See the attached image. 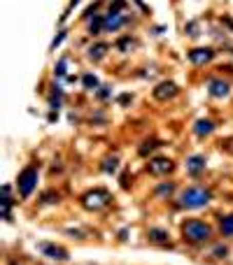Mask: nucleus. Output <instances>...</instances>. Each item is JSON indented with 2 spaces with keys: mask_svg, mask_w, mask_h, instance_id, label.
<instances>
[{
  "mask_svg": "<svg viewBox=\"0 0 233 265\" xmlns=\"http://www.w3.org/2000/svg\"><path fill=\"white\" fill-rule=\"evenodd\" d=\"M212 200V191L205 186H189L180 195V207L182 210H201V207L210 205Z\"/></svg>",
  "mask_w": 233,
  "mask_h": 265,
  "instance_id": "nucleus-1",
  "label": "nucleus"
},
{
  "mask_svg": "<svg viewBox=\"0 0 233 265\" xmlns=\"http://www.w3.org/2000/svg\"><path fill=\"white\" fill-rule=\"evenodd\" d=\"M182 235L189 244L198 247V244H203V242H208L210 237H212V228L201 219H187L182 223Z\"/></svg>",
  "mask_w": 233,
  "mask_h": 265,
  "instance_id": "nucleus-2",
  "label": "nucleus"
},
{
  "mask_svg": "<svg viewBox=\"0 0 233 265\" xmlns=\"http://www.w3.org/2000/svg\"><path fill=\"white\" fill-rule=\"evenodd\" d=\"M37 179H40V168L37 165H28L26 170L19 172L16 177V193L21 198H31L33 191L37 189Z\"/></svg>",
  "mask_w": 233,
  "mask_h": 265,
  "instance_id": "nucleus-3",
  "label": "nucleus"
},
{
  "mask_svg": "<svg viewBox=\"0 0 233 265\" xmlns=\"http://www.w3.org/2000/svg\"><path fill=\"white\" fill-rule=\"evenodd\" d=\"M110 202H112V195H110V191H105V189H89L82 195V205L89 212H101V210H105Z\"/></svg>",
  "mask_w": 233,
  "mask_h": 265,
  "instance_id": "nucleus-4",
  "label": "nucleus"
},
{
  "mask_svg": "<svg viewBox=\"0 0 233 265\" xmlns=\"http://www.w3.org/2000/svg\"><path fill=\"white\" fill-rule=\"evenodd\" d=\"M172 170H175V163H172L170 158H166V156H157V158H152L147 163V172H149V175L161 177V175H170Z\"/></svg>",
  "mask_w": 233,
  "mask_h": 265,
  "instance_id": "nucleus-5",
  "label": "nucleus"
},
{
  "mask_svg": "<svg viewBox=\"0 0 233 265\" xmlns=\"http://www.w3.org/2000/svg\"><path fill=\"white\" fill-rule=\"evenodd\" d=\"M208 93L212 95V98H226V95L231 93V84L219 79V77H215V79L208 81Z\"/></svg>",
  "mask_w": 233,
  "mask_h": 265,
  "instance_id": "nucleus-6",
  "label": "nucleus"
},
{
  "mask_svg": "<svg viewBox=\"0 0 233 265\" xmlns=\"http://www.w3.org/2000/svg\"><path fill=\"white\" fill-rule=\"evenodd\" d=\"M205 165H208V158H205V156H203V154H193V156H189V158H187V172L191 177H198V175H203Z\"/></svg>",
  "mask_w": 233,
  "mask_h": 265,
  "instance_id": "nucleus-7",
  "label": "nucleus"
},
{
  "mask_svg": "<svg viewBox=\"0 0 233 265\" xmlns=\"http://www.w3.org/2000/svg\"><path fill=\"white\" fill-rule=\"evenodd\" d=\"M178 95V84L175 81H161V84L154 89V98L157 100H170Z\"/></svg>",
  "mask_w": 233,
  "mask_h": 265,
  "instance_id": "nucleus-8",
  "label": "nucleus"
},
{
  "mask_svg": "<svg viewBox=\"0 0 233 265\" xmlns=\"http://www.w3.org/2000/svg\"><path fill=\"white\" fill-rule=\"evenodd\" d=\"M40 251L47 256V258H54V260H68V258H70V254H68L66 249L54 247L51 242H40Z\"/></svg>",
  "mask_w": 233,
  "mask_h": 265,
  "instance_id": "nucleus-9",
  "label": "nucleus"
},
{
  "mask_svg": "<svg viewBox=\"0 0 233 265\" xmlns=\"http://www.w3.org/2000/svg\"><path fill=\"white\" fill-rule=\"evenodd\" d=\"M187 58L191 60L193 65H205V63H210V60L215 58V51H212V49H205V47H201V49H191V51H189Z\"/></svg>",
  "mask_w": 233,
  "mask_h": 265,
  "instance_id": "nucleus-10",
  "label": "nucleus"
},
{
  "mask_svg": "<svg viewBox=\"0 0 233 265\" xmlns=\"http://www.w3.org/2000/svg\"><path fill=\"white\" fill-rule=\"evenodd\" d=\"M133 21V16H124V14H107L105 16V30H119V28H124V26H128Z\"/></svg>",
  "mask_w": 233,
  "mask_h": 265,
  "instance_id": "nucleus-11",
  "label": "nucleus"
},
{
  "mask_svg": "<svg viewBox=\"0 0 233 265\" xmlns=\"http://www.w3.org/2000/svg\"><path fill=\"white\" fill-rule=\"evenodd\" d=\"M210 133H215V121L212 119H198L193 124V135L196 137H208Z\"/></svg>",
  "mask_w": 233,
  "mask_h": 265,
  "instance_id": "nucleus-12",
  "label": "nucleus"
},
{
  "mask_svg": "<svg viewBox=\"0 0 233 265\" xmlns=\"http://www.w3.org/2000/svg\"><path fill=\"white\" fill-rule=\"evenodd\" d=\"M107 49H110V45H105V42H93L91 47H89V58L91 60H103L107 54Z\"/></svg>",
  "mask_w": 233,
  "mask_h": 265,
  "instance_id": "nucleus-13",
  "label": "nucleus"
},
{
  "mask_svg": "<svg viewBox=\"0 0 233 265\" xmlns=\"http://www.w3.org/2000/svg\"><path fill=\"white\" fill-rule=\"evenodd\" d=\"M147 237L152 242H157V244H168V247H170V235H168L163 228H149Z\"/></svg>",
  "mask_w": 233,
  "mask_h": 265,
  "instance_id": "nucleus-14",
  "label": "nucleus"
},
{
  "mask_svg": "<svg viewBox=\"0 0 233 265\" xmlns=\"http://www.w3.org/2000/svg\"><path fill=\"white\" fill-rule=\"evenodd\" d=\"M116 168H119V156H116V154L107 156V158L101 163V170L105 172V175H112V172H116Z\"/></svg>",
  "mask_w": 233,
  "mask_h": 265,
  "instance_id": "nucleus-15",
  "label": "nucleus"
},
{
  "mask_svg": "<svg viewBox=\"0 0 233 265\" xmlns=\"http://www.w3.org/2000/svg\"><path fill=\"white\" fill-rule=\"evenodd\" d=\"M219 233L226 237H233V214H226L219 219Z\"/></svg>",
  "mask_w": 233,
  "mask_h": 265,
  "instance_id": "nucleus-16",
  "label": "nucleus"
},
{
  "mask_svg": "<svg viewBox=\"0 0 233 265\" xmlns=\"http://www.w3.org/2000/svg\"><path fill=\"white\" fill-rule=\"evenodd\" d=\"M101 30H105V16H93V19L89 21V33L96 35V33H101Z\"/></svg>",
  "mask_w": 233,
  "mask_h": 265,
  "instance_id": "nucleus-17",
  "label": "nucleus"
},
{
  "mask_svg": "<svg viewBox=\"0 0 233 265\" xmlns=\"http://www.w3.org/2000/svg\"><path fill=\"white\" fill-rule=\"evenodd\" d=\"M135 47H138L135 37H122V40L116 42V49L119 51H131V49H135Z\"/></svg>",
  "mask_w": 233,
  "mask_h": 265,
  "instance_id": "nucleus-18",
  "label": "nucleus"
},
{
  "mask_svg": "<svg viewBox=\"0 0 233 265\" xmlns=\"http://www.w3.org/2000/svg\"><path fill=\"white\" fill-rule=\"evenodd\" d=\"M82 84H84V89H98V77L93 72H86V75H82Z\"/></svg>",
  "mask_w": 233,
  "mask_h": 265,
  "instance_id": "nucleus-19",
  "label": "nucleus"
},
{
  "mask_svg": "<svg viewBox=\"0 0 233 265\" xmlns=\"http://www.w3.org/2000/svg\"><path fill=\"white\" fill-rule=\"evenodd\" d=\"M172 189H175V184H172V181H168V184H159L154 193L161 195V198H166V195H170V193H172Z\"/></svg>",
  "mask_w": 233,
  "mask_h": 265,
  "instance_id": "nucleus-20",
  "label": "nucleus"
},
{
  "mask_svg": "<svg viewBox=\"0 0 233 265\" xmlns=\"http://www.w3.org/2000/svg\"><path fill=\"white\" fill-rule=\"evenodd\" d=\"M49 107H51V110H59V107H61V91H59V89L51 91V95H49Z\"/></svg>",
  "mask_w": 233,
  "mask_h": 265,
  "instance_id": "nucleus-21",
  "label": "nucleus"
},
{
  "mask_svg": "<svg viewBox=\"0 0 233 265\" xmlns=\"http://www.w3.org/2000/svg\"><path fill=\"white\" fill-rule=\"evenodd\" d=\"M66 68H68V58H61L59 63H56V68H54V75L61 79V77H68L66 75Z\"/></svg>",
  "mask_w": 233,
  "mask_h": 265,
  "instance_id": "nucleus-22",
  "label": "nucleus"
},
{
  "mask_svg": "<svg viewBox=\"0 0 233 265\" xmlns=\"http://www.w3.org/2000/svg\"><path fill=\"white\" fill-rule=\"evenodd\" d=\"M124 7H126V0H114V3L110 5V12L112 14H122Z\"/></svg>",
  "mask_w": 233,
  "mask_h": 265,
  "instance_id": "nucleus-23",
  "label": "nucleus"
},
{
  "mask_svg": "<svg viewBox=\"0 0 233 265\" xmlns=\"http://www.w3.org/2000/svg\"><path fill=\"white\" fill-rule=\"evenodd\" d=\"M159 142L157 140H152V142H145V145L140 147V156H147L149 154V149H154V147H157Z\"/></svg>",
  "mask_w": 233,
  "mask_h": 265,
  "instance_id": "nucleus-24",
  "label": "nucleus"
},
{
  "mask_svg": "<svg viewBox=\"0 0 233 265\" xmlns=\"http://www.w3.org/2000/svg\"><path fill=\"white\" fill-rule=\"evenodd\" d=\"M66 35H68L66 30H61V33H59V35H56V37H54V42H51V49H56V47L61 45V42H63V37H66Z\"/></svg>",
  "mask_w": 233,
  "mask_h": 265,
  "instance_id": "nucleus-25",
  "label": "nucleus"
},
{
  "mask_svg": "<svg viewBox=\"0 0 233 265\" xmlns=\"http://www.w3.org/2000/svg\"><path fill=\"white\" fill-rule=\"evenodd\" d=\"M107 98H110V86H103L98 91V100H107Z\"/></svg>",
  "mask_w": 233,
  "mask_h": 265,
  "instance_id": "nucleus-26",
  "label": "nucleus"
},
{
  "mask_svg": "<svg viewBox=\"0 0 233 265\" xmlns=\"http://www.w3.org/2000/svg\"><path fill=\"white\" fill-rule=\"evenodd\" d=\"M215 256H219V258H226V256H228V247H217V249H215Z\"/></svg>",
  "mask_w": 233,
  "mask_h": 265,
  "instance_id": "nucleus-27",
  "label": "nucleus"
},
{
  "mask_svg": "<svg viewBox=\"0 0 233 265\" xmlns=\"http://www.w3.org/2000/svg\"><path fill=\"white\" fill-rule=\"evenodd\" d=\"M131 100H133V98H131V93H122V98H119V105H124V107H126Z\"/></svg>",
  "mask_w": 233,
  "mask_h": 265,
  "instance_id": "nucleus-28",
  "label": "nucleus"
}]
</instances>
